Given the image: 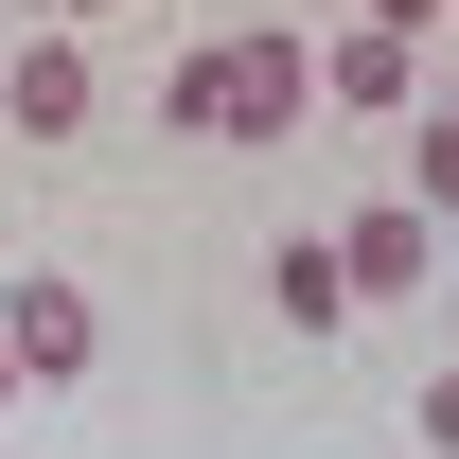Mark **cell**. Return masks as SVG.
<instances>
[{"label":"cell","mask_w":459,"mask_h":459,"mask_svg":"<svg viewBox=\"0 0 459 459\" xmlns=\"http://www.w3.org/2000/svg\"><path fill=\"white\" fill-rule=\"evenodd\" d=\"M442 124H459V71H442Z\"/></svg>","instance_id":"7c38bea8"},{"label":"cell","mask_w":459,"mask_h":459,"mask_svg":"<svg viewBox=\"0 0 459 459\" xmlns=\"http://www.w3.org/2000/svg\"><path fill=\"white\" fill-rule=\"evenodd\" d=\"M424 442H442V459H459V371H442V389H424Z\"/></svg>","instance_id":"ba28073f"},{"label":"cell","mask_w":459,"mask_h":459,"mask_svg":"<svg viewBox=\"0 0 459 459\" xmlns=\"http://www.w3.org/2000/svg\"><path fill=\"white\" fill-rule=\"evenodd\" d=\"M300 107H318V54H300V36H265V18L177 54V124H212V142H283Z\"/></svg>","instance_id":"6da1fadb"},{"label":"cell","mask_w":459,"mask_h":459,"mask_svg":"<svg viewBox=\"0 0 459 459\" xmlns=\"http://www.w3.org/2000/svg\"><path fill=\"white\" fill-rule=\"evenodd\" d=\"M424 212L459 230V124H442V142H424Z\"/></svg>","instance_id":"52a82bcc"},{"label":"cell","mask_w":459,"mask_h":459,"mask_svg":"<svg viewBox=\"0 0 459 459\" xmlns=\"http://www.w3.org/2000/svg\"><path fill=\"white\" fill-rule=\"evenodd\" d=\"M318 89H336L353 124H389V107H424V71H406V36H389V18H371V36H336V54H318Z\"/></svg>","instance_id":"277c9868"},{"label":"cell","mask_w":459,"mask_h":459,"mask_svg":"<svg viewBox=\"0 0 459 459\" xmlns=\"http://www.w3.org/2000/svg\"><path fill=\"white\" fill-rule=\"evenodd\" d=\"M18 389H36V371H18V336H0V406H18Z\"/></svg>","instance_id":"30bf717a"},{"label":"cell","mask_w":459,"mask_h":459,"mask_svg":"<svg viewBox=\"0 0 459 459\" xmlns=\"http://www.w3.org/2000/svg\"><path fill=\"white\" fill-rule=\"evenodd\" d=\"M0 107H18V142H71V124H89V54H71V36H36V54L0 71Z\"/></svg>","instance_id":"3957f363"},{"label":"cell","mask_w":459,"mask_h":459,"mask_svg":"<svg viewBox=\"0 0 459 459\" xmlns=\"http://www.w3.org/2000/svg\"><path fill=\"white\" fill-rule=\"evenodd\" d=\"M265 300H283V318H353V265H336V230H283V247H265Z\"/></svg>","instance_id":"8992f818"},{"label":"cell","mask_w":459,"mask_h":459,"mask_svg":"<svg viewBox=\"0 0 459 459\" xmlns=\"http://www.w3.org/2000/svg\"><path fill=\"white\" fill-rule=\"evenodd\" d=\"M54 18H107V0H54Z\"/></svg>","instance_id":"8fae6325"},{"label":"cell","mask_w":459,"mask_h":459,"mask_svg":"<svg viewBox=\"0 0 459 459\" xmlns=\"http://www.w3.org/2000/svg\"><path fill=\"white\" fill-rule=\"evenodd\" d=\"M0 336H18V371L54 389V371H89V336H107V318H89V283H71V265H18V283H0Z\"/></svg>","instance_id":"7a4b0ae2"},{"label":"cell","mask_w":459,"mask_h":459,"mask_svg":"<svg viewBox=\"0 0 459 459\" xmlns=\"http://www.w3.org/2000/svg\"><path fill=\"white\" fill-rule=\"evenodd\" d=\"M424 230H442V212H353V230H336V265H353L371 300H424V265H442Z\"/></svg>","instance_id":"5b68a950"},{"label":"cell","mask_w":459,"mask_h":459,"mask_svg":"<svg viewBox=\"0 0 459 459\" xmlns=\"http://www.w3.org/2000/svg\"><path fill=\"white\" fill-rule=\"evenodd\" d=\"M371 18H389V36H424V18H442V0H371Z\"/></svg>","instance_id":"9c48e42d"}]
</instances>
